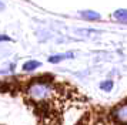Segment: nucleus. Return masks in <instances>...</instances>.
I'll use <instances>...</instances> for the list:
<instances>
[{"mask_svg":"<svg viewBox=\"0 0 127 125\" xmlns=\"http://www.w3.org/2000/svg\"><path fill=\"white\" fill-rule=\"evenodd\" d=\"M26 94L30 101L36 104H43L52 100V97L56 94V87L53 85V83L46 80H34L29 84Z\"/></svg>","mask_w":127,"mask_h":125,"instance_id":"nucleus-1","label":"nucleus"},{"mask_svg":"<svg viewBox=\"0 0 127 125\" xmlns=\"http://www.w3.org/2000/svg\"><path fill=\"white\" fill-rule=\"evenodd\" d=\"M111 117L119 124H121V125L127 124V102H123L120 105H117L111 111Z\"/></svg>","mask_w":127,"mask_h":125,"instance_id":"nucleus-2","label":"nucleus"},{"mask_svg":"<svg viewBox=\"0 0 127 125\" xmlns=\"http://www.w3.org/2000/svg\"><path fill=\"white\" fill-rule=\"evenodd\" d=\"M37 67H40V62L39 61H27V62H24V65H23V70L24 71H33V70H36Z\"/></svg>","mask_w":127,"mask_h":125,"instance_id":"nucleus-3","label":"nucleus"},{"mask_svg":"<svg viewBox=\"0 0 127 125\" xmlns=\"http://www.w3.org/2000/svg\"><path fill=\"white\" fill-rule=\"evenodd\" d=\"M113 85H114L113 81H111V80H107V81H103V83L100 84V88L103 91H106V92H109V91L113 90Z\"/></svg>","mask_w":127,"mask_h":125,"instance_id":"nucleus-4","label":"nucleus"},{"mask_svg":"<svg viewBox=\"0 0 127 125\" xmlns=\"http://www.w3.org/2000/svg\"><path fill=\"white\" fill-rule=\"evenodd\" d=\"M66 57H71V54H64V56H53L49 58V61L50 62H59V61H62L63 58H66Z\"/></svg>","mask_w":127,"mask_h":125,"instance_id":"nucleus-5","label":"nucleus"},{"mask_svg":"<svg viewBox=\"0 0 127 125\" xmlns=\"http://www.w3.org/2000/svg\"><path fill=\"white\" fill-rule=\"evenodd\" d=\"M81 14L84 17H87V19H92V20H97L98 17H100L97 13H93V11H84V13H81Z\"/></svg>","mask_w":127,"mask_h":125,"instance_id":"nucleus-6","label":"nucleus"},{"mask_svg":"<svg viewBox=\"0 0 127 125\" xmlns=\"http://www.w3.org/2000/svg\"><path fill=\"white\" fill-rule=\"evenodd\" d=\"M119 20H127V10H119L114 14Z\"/></svg>","mask_w":127,"mask_h":125,"instance_id":"nucleus-7","label":"nucleus"},{"mask_svg":"<svg viewBox=\"0 0 127 125\" xmlns=\"http://www.w3.org/2000/svg\"><path fill=\"white\" fill-rule=\"evenodd\" d=\"M1 40H9V37H4V36H0V41Z\"/></svg>","mask_w":127,"mask_h":125,"instance_id":"nucleus-8","label":"nucleus"}]
</instances>
